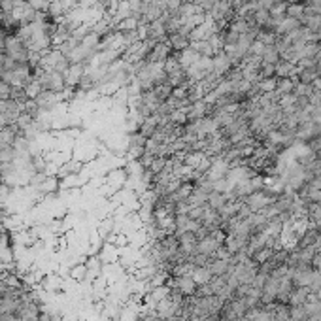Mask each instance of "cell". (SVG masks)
Masks as SVG:
<instances>
[{
  "instance_id": "8992f818",
  "label": "cell",
  "mask_w": 321,
  "mask_h": 321,
  "mask_svg": "<svg viewBox=\"0 0 321 321\" xmlns=\"http://www.w3.org/2000/svg\"><path fill=\"white\" fill-rule=\"evenodd\" d=\"M199 59H201V55H199V51H197L193 46L185 47L183 51H180V53H178V60H180V65L185 68V70H187L189 67H193V65Z\"/></svg>"
},
{
  "instance_id": "e0dca14e",
  "label": "cell",
  "mask_w": 321,
  "mask_h": 321,
  "mask_svg": "<svg viewBox=\"0 0 321 321\" xmlns=\"http://www.w3.org/2000/svg\"><path fill=\"white\" fill-rule=\"evenodd\" d=\"M8 99H12V85L0 80V101H8Z\"/></svg>"
},
{
  "instance_id": "8fae6325",
  "label": "cell",
  "mask_w": 321,
  "mask_h": 321,
  "mask_svg": "<svg viewBox=\"0 0 321 321\" xmlns=\"http://www.w3.org/2000/svg\"><path fill=\"white\" fill-rule=\"evenodd\" d=\"M281 60V55L280 51L276 49V46H267V49H265V53H263L261 57V62H265V65H278Z\"/></svg>"
},
{
  "instance_id": "9c48e42d",
  "label": "cell",
  "mask_w": 321,
  "mask_h": 321,
  "mask_svg": "<svg viewBox=\"0 0 321 321\" xmlns=\"http://www.w3.org/2000/svg\"><path fill=\"white\" fill-rule=\"evenodd\" d=\"M191 276H193L195 283H197L199 287H201V285H208V283L212 281V278H214L210 267H195L193 272H191Z\"/></svg>"
},
{
  "instance_id": "5b68a950",
  "label": "cell",
  "mask_w": 321,
  "mask_h": 321,
  "mask_svg": "<svg viewBox=\"0 0 321 321\" xmlns=\"http://www.w3.org/2000/svg\"><path fill=\"white\" fill-rule=\"evenodd\" d=\"M59 99H60V93H53V91H42V93L34 99V102L38 104L40 110H51V108L59 102Z\"/></svg>"
},
{
  "instance_id": "2e32d148",
  "label": "cell",
  "mask_w": 321,
  "mask_h": 321,
  "mask_svg": "<svg viewBox=\"0 0 321 321\" xmlns=\"http://www.w3.org/2000/svg\"><path fill=\"white\" fill-rule=\"evenodd\" d=\"M163 2H165L167 12H178L181 8V4H185L187 0H163Z\"/></svg>"
},
{
  "instance_id": "5bb4252c",
  "label": "cell",
  "mask_w": 321,
  "mask_h": 321,
  "mask_svg": "<svg viewBox=\"0 0 321 321\" xmlns=\"http://www.w3.org/2000/svg\"><path fill=\"white\" fill-rule=\"evenodd\" d=\"M285 15H287V17H293V19L301 21L302 15H304V6H302V4H289Z\"/></svg>"
},
{
  "instance_id": "4fadbf2b",
  "label": "cell",
  "mask_w": 321,
  "mask_h": 321,
  "mask_svg": "<svg viewBox=\"0 0 321 321\" xmlns=\"http://www.w3.org/2000/svg\"><path fill=\"white\" fill-rule=\"evenodd\" d=\"M257 85L261 89V93H274L276 91V85H278V78H261V80L257 81Z\"/></svg>"
},
{
  "instance_id": "d6986e66",
  "label": "cell",
  "mask_w": 321,
  "mask_h": 321,
  "mask_svg": "<svg viewBox=\"0 0 321 321\" xmlns=\"http://www.w3.org/2000/svg\"><path fill=\"white\" fill-rule=\"evenodd\" d=\"M315 270H319V272H321V267H317V268H315Z\"/></svg>"
},
{
  "instance_id": "ac0fdd59",
  "label": "cell",
  "mask_w": 321,
  "mask_h": 321,
  "mask_svg": "<svg viewBox=\"0 0 321 321\" xmlns=\"http://www.w3.org/2000/svg\"><path fill=\"white\" fill-rule=\"evenodd\" d=\"M315 297H317V301H319V302H321V287H319V289H317V291H315Z\"/></svg>"
},
{
  "instance_id": "6da1fadb",
  "label": "cell",
  "mask_w": 321,
  "mask_h": 321,
  "mask_svg": "<svg viewBox=\"0 0 321 321\" xmlns=\"http://www.w3.org/2000/svg\"><path fill=\"white\" fill-rule=\"evenodd\" d=\"M4 51H6L8 59H12L14 62H28L30 55H33L30 53V49H28V46L21 40L17 34H14V36H8Z\"/></svg>"
},
{
  "instance_id": "7a4b0ae2",
  "label": "cell",
  "mask_w": 321,
  "mask_h": 321,
  "mask_svg": "<svg viewBox=\"0 0 321 321\" xmlns=\"http://www.w3.org/2000/svg\"><path fill=\"white\" fill-rule=\"evenodd\" d=\"M172 53H174V51H172V47H170L168 40H163V42H157L155 46H151L146 60L147 62H165Z\"/></svg>"
},
{
  "instance_id": "ba28073f",
  "label": "cell",
  "mask_w": 321,
  "mask_h": 321,
  "mask_svg": "<svg viewBox=\"0 0 321 321\" xmlns=\"http://www.w3.org/2000/svg\"><path fill=\"white\" fill-rule=\"evenodd\" d=\"M308 295H310V289L308 287H293V291L289 293V306H304L308 301Z\"/></svg>"
},
{
  "instance_id": "9a60e30c",
  "label": "cell",
  "mask_w": 321,
  "mask_h": 321,
  "mask_svg": "<svg viewBox=\"0 0 321 321\" xmlns=\"http://www.w3.org/2000/svg\"><path fill=\"white\" fill-rule=\"evenodd\" d=\"M195 6L197 8H201L204 14H210L212 10H214V6L219 2V0H191Z\"/></svg>"
},
{
  "instance_id": "3957f363",
  "label": "cell",
  "mask_w": 321,
  "mask_h": 321,
  "mask_svg": "<svg viewBox=\"0 0 321 321\" xmlns=\"http://www.w3.org/2000/svg\"><path fill=\"white\" fill-rule=\"evenodd\" d=\"M233 60L229 59V55L225 53V51H217V53L212 57V72L215 74V76H219V78H223V76H227L231 70H233Z\"/></svg>"
},
{
  "instance_id": "30bf717a",
  "label": "cell",
  "mask_w": 321,
  "mask_h": 321,
  "mask_svg": "<svg viewBox=\"0 0 321 321\" xmlns=\"http://www.w3.org/2000/svg\"><path fill=\"white\" fill-rule=\"evenodd\" d=\"M168 44H170L172 51H176V53H180V51H183L185 47L191 46V42H189V36H185V34H181V33L170 34V36H168Z\"/></svg>"
},
{
  "instance_id": "7c38bea8",
  "label": "cell",
  "mask_w": 321,
  "mask_h": 321,
  "mask_svg": "<svg viewBox=\"0 0 321 321\" xmlns=\"http://www.w3.org/2000/svg\"><path fill=\"white\" fill-rule=\"evenodd\" d=\"M191 46H193L195 49L199 51V55H201V57H214V55L217 53V51H215V49H214V46L210 44V40H204V42H193Z\"/></svg>"
},
{
  "instance_id": "277c9868",
  "label": "cell",
  "mask_w": 321,
  "mask_h": 321,
  "mask_svg": "<svg viewBox=\"0 0 321 321\" xmlns=\"http://www.w3.org/2000/svg\"><path fill=\"white\" fill-rule=\"evenodd\" d=\"M185 112H187V119L189 121L204 119V117H208V115L212 114V104H208L204 99H199V101L191 102Z\"/></svg>"
},
{
  "instance_id": "52a82bcc",
  "label": "cell",
  "mask_w": 321,
  "mask_h": 321,
  "mask_svg": "<svg viewBox=\"0 0 321 321\" xmlns=\"http://www.w3.org/2000/svg\"><path fill=\"white\" fill-rule=\"evenodd\" d=\"M297 72H299V67L285 59H281L280 62L276 65V78H293L295 80Z\"/></svg>"
}]
</instances>
